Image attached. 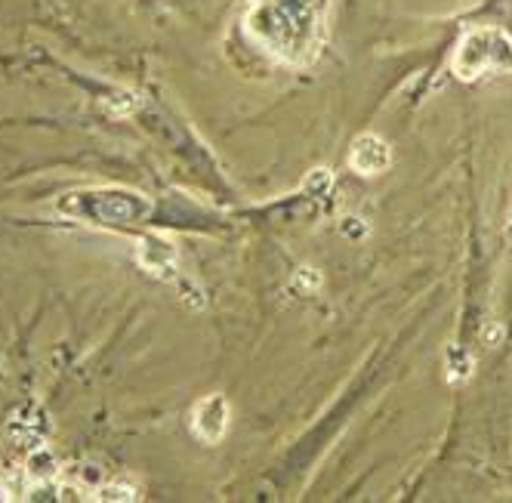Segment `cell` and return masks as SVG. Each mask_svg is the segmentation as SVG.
Masks as SVG:
<instances>
[{"label": "cell", "mask_w": 512, "mask_h": 503, "mask_svg": "<svg viewBox=\"0 0 512 503\" xmlns=\"http://www.w3.org/2000/svg\"><path fill=\"white\" fill-rule=\"evenodd\" d=\"M331 0H244V31L256 47L287 65L318 56Z\"/></svg>", "instance_id": "obj_1"}, {"label": "cell", "mask_w": 512, "mask_h": 503, "mask_svg": "<svg viewBox=\"0 0 512 503\" xmlns=\"http://www.w3.org/2000/svg\"><path fill=\"white\" fill-rule=\"evenodd\" d=\"M56 210L68 220H81L87 226L99 229H124V226H142L152 217V201L133 189H78L68 192L56 201Z\"/></svg>", "instance_id": "obj_2"}, {"label": "cell", "mask_w": 512, "mask_h": 503, "mask_svg": "<svg viewBox=\"0 0 512 503\" xmlns=\"http://www.w3.org/2000/svg\"><path fill=\"white\" fill-rule=\"evenodd\" d=\"M451 65L460 81H475V78L488 75V71H509L512 68V41L503 31H494V28L466 31Z\"/></svg>", "instance_id": "obj_3"}, {"label": "cell", "mask_w": 512, "mask_h": 503, "mask_svg": "<svg viewBox=\"0 0 512 503\" xmlns=\"http://www.w3.org/2000/svg\"><path fill=\"white\" fill-rule=\"evenodd\" d=\"M192 429L195 436L207 445H216L229 433V405L223 395H210V399H201L192 411Z\"/></svg>", "instance_id": "obj_4"}, {"label": "cell", "mask_w": 512, "mask_h": 503, "mask_svg": "<svg viewBox=\"0 0 512 503\" xmlns=\"http://www.w3.org/2000/svg\"><path fill=\"white\" fill-rule=\"evenodd\" d=\"M352 167L355 173L361 176H377L389 167V146L380 139V136H371V133H364L355 146H352Z\"/></svg>", "instance_id": "obj_5"}]
</instances>
